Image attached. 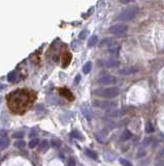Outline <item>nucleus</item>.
I'll use <instances>...</instances> for the list:
<instances>
[{
	"instance_id": "nucleus-1",
	"label": "nucleus",
	"mask_w": 164,
	"mask_h": 166,
	"mask_svg": "<svg viewBox=\"0 0 164 166\" xmlns=\"http://www.w3.org/2000/svg\"><path fill=\"white\" fill-rule=\"evenodd\" d=\"M138 14V8L137 6H131V8H127L124 12H122L120 15L118 16L117 20L122 21V22H128V21L133 20Z\"/></svg>"
},
{
	"instance_id": "nucleus-2",
	"label": "nucleus",
	"mask_w": 164,
	"mask_h": 166,
	"mask_svg": "<svg viewBox=\"0 0 164 166\" xmlns=\"http://www.w3.org/2000/svg\"><path fill=\"white\" fill-rule=\"evenodd\" d=\"M120 94V90L118 87H106V88H102V89H97L96 92H94V94L98 96V97H103V98H108V99H112V98H116L118 94Z\"/></svg>"
},
{
	"instance_id": "nucleus-3",
	"label": "nucleus",
	"mask_w": 164,
	"mask_h": 166,
	"mask_svg": "<svg viewBox=\"0 0 164 166\" xmlns=\"http://www.w3.org/2000/svg\"><path fill=\"white\" fill-rule=\"evenodd\" d=\"M92 105L96 108H100V109H110L113 107H116L117 104L110 101H102V100H94L92 102Z\"/></svg>"
},
{
	"instance_id": "nucleus-4",
	"label": "nucleus",
	"mask_w": 164,
	"mask_h": 166,
	"mask_svg": "<svg viewBox=\"0 0 164 166\" xmlns=\"http://www.w3.org/2000/svg\"><path fill=\"white\" fill-rule=\"evenodd\" d=\"M126 31H127V25L124 24H115L108 29V32L115 35H122Z\"/></svg>"
},
{
	"instance_id": "nucleus-5",
	"label": "nucleus",
	"mask_w": 164,
	"mask_h": 166,
	"mask_svg": "<svg viewBox=\"0 0 164 166\" xmlns=\"http://www.w3.org/2000/svg\"><path fill=\"white\" fill-rule=\"evenodd\" d=\"M138 72H140V68L136 65H128V67L118 70V74H120L121 76H129V75L136 74Z\"/></svg>"
},
{
	"instance_id": "nucleus-6",
	"label": "nucleus",
	"mask_w": 164,
	"mask_h": 166,
	"mask_svg": "<svg viewBox=\"0 0 164 166\" xmlns=\"http://www.w3.org/2000/svg\"><path fill=\"white\" fill-rule=\"evenodd\" d=\"M116 82H117V78L110 74L102 75V76L99 77V79H98V83L101 85H110L116 83Z\"/></svg>"
},
{
	"instance_id": "nucleus-7",
	"label": "nucleus",
	"mask_w": 164,
	"mask_h": 166,
	"mask_svg": "<svg viewBox=\"0 0 164 166\" xmlns=\"http://www.w3.org/2000/svg\"><path fill=\"white\" fill-rule=\"evenodd\" d=\"M105 65L108 68H116L118 65H120V61L115 58H110V59L105 60Z\"/></svg>"
},
{
	"instance_id": "nucleus-8",
	"label": "nucleus",
	"mask_w": 164,
	"mask_h": 166,
	"mask_svg": "<svg viewBox=\"0 0 164 166\" xmlns=\"http://www.w3.org/2000/svg\"><path fill=\"white\" fill-rule=\"evenodd\" d=\"M131 137H132V134H131V132H130L129 130H125V131L122 133V135H121L120 140H121V141H127V140H129Z\"/></svg>"
},
{
	"instance_id": "nucleus-9",
	"label": "nucleus",
	"mask_w": 164,
	"mask_h": 166,
	"mask_svg": "<svg viewBox=\"0 0 164 166\" xmlns=\"http://www.w3.org/2000/svg\"><path fill=\"white\" fill-rule=\"evenodd\" d=\"M120 52V46H112V47L108 48V53L110 55H114V56H118Z\"/></svg>"
},
{
	"instance_id": "nucleus-10",
	"label": "nucleus",
	"mask_w": 164,
	"mask_h": 166,
	"mask_svg": "<svg viewBox=\"0 0 164 166\" xmlns=\"http://www.w3.org/2000/svg\"><path fill=\"white\" fill-rule=\"evenodd\" d=\"M50 149V143L48 140H42L40 145H39V151L44 153V152H47L48 149Z\"/></svg>"
},
{
	"instance_id": "nucleus-11",
	"label": "nucleus",
	"mask_w": 164,
	"mask_h": 166,
	"mask_svg": "<svg viewBox=\"0 0 164 166\" xmlns=\"http://www.w3.org/2000/svg\"><path fill=\"white\" fill-rule=\"evenodd\" d=\"M10 145V140L6 137H2L0 139V149H4Z\"/></svg>"
},
{
	"instance_id": "nucleus-12",
	"label": "nucleus",
	"mask_w": 164,
	"mask_h": 166,
	"mask_svg": "<svg viewBox=\"0 0 164 166\" xmlns=\"http://www.w3.org/2000/svg\"><path fill=\"white\" fill-rule=\"evenodd\" d=\"M85 153L87 154V156L90 157V158H91V159H93V160H97V159H98V155L96 154V153H95L94 151H92V149H85Z\"/></svg>"
},
{
	"instance_id": "nucleus-13",
	"label": "nucleus",
	"mask_w": 164,
	"mask_h": 166,
	"mask_svg": "<svg viewBox=\"0 0 164 166\" xmlns=\"http://www.w3.org/2000/svg\"><path fill=\"white\" fill-rule=\"evenodd\" d=\"M98 42V37L97 35H92L88 41V47H94Z\"/></svg>"
},
{
	"instance_id": "nucleus-14",
	"label": "nucleus",
	"mask_w": 164,
	"mask_h": 166,
	"mask_svg": "<svg viewBox=\"0 0 164 166\" xmlns=\"http://www.w3.org/2000/svg\"><path fill=\"white\" fill-rule=\"evenodd\" d=\"M92 70V62L91 61H87L83 67V72L84 74H89Z\"/></svg>"
},
{
	"instance_id": "nucleus-15",
	"label": "nucleus",
	"mask_w": 164,
	"mask_h": 166,
	"mask_svg": "<svg viewBox=\"0 0 164 166\" xmlns=\"http://www.w3.org/2000/svg\"><path fill=\"white\" fill-rule=\"evenodd\" d=\"M82 111H83L84 115H85V117H86L88 121H90L91 117H92V113H91L90 111H89L88 109H87L86 106H82Z\"/></svg>"
},
{
	"instance_id": "nucleus-16",
	"label": "nucleus",
	"mask_w": 164,
	"mask_h": 166,
	"mask_svg": "<svg viewBox=\"0 0 164 166\" xmlns=\"http://www.w3.org/2000/svg\"><path fill=\"white\" fill-rule=\"evenodd\" d=\"M14 145H15V147H17V149H24L25 145H26V142H25L24 140H21V139H19V140H17V141L14 143Z\"/></svg>"
},
{
	"instance_id": "nucleus-17",
	"label": "nucleus",
	"mask_w": 164,
	"mask_h": 166,
	"mask_svg": "<svg viewBox=\"0 0 164 166\" xmlns=\"http://www.w3.org/2000/svg\"><path fill=\"white\" fill-rule=\"evenodd\" d=\"M71 136L76 139H78V140H83L84 139V136L81 134V132L76 131V130H74V131L71 132Z\"/></svg>"
},
{
	"instance_id": "nucleus-18",
	"label": "nucleus",
	"mask_w": 164,
	"mask_h": 166,
	"mask_svg": "<svg viewBox=\"0 0 164 166\" xmlns=\"http://www.w3.org/2000/svg\"><path fill=\"white\" fill-rule=\"evenodd\" d=\"M154 131H155V129H154L153 124L151 122H148L147 124H146V132H147V133H153Z\"/></svg>"
},
{
	"instance_id": "nucleus-19",
	"label": "nucleus",
	"mask_w": 164,
	"mask_h": 166,
	"mask_svg": "<svg viewBox=\"0 0 164 166\" xmlns=\"http://www.w3.org/2000/svg\"><path fill=\"white\" fill-rule=\"evenodd\" d=\"M51 145L54 147V149H59L61 146V141L58 140V139H53L51 141Z\"/></svg>"
},
{
	"instance_id": "nucleus-20",
	"label": "nucleus",
	"mask_w": 164,
	"mask_h": 166,
	"mask_svg": "<svg viewBox=\"0 0 164 166\" xmlns=\"http://www.w3.org/2000/svg\"><path fill=\"white\" fill-rule=\"evenodd\" d=\"M17 78V73L16 72H10V74L7 75V81L8 82H14Z\"/></svg>"
},
{
	"instance_id": "nucleus-21",
	"label": "nucleus",
	"mask_w": 164,
	"mask_h": 166,
	"mask_svg": "<svg viewBox=\"0 0 164 166\" xmlns=\"http://www.w3.org/2000/svg\"><path fill=\"white\" fill-rule=\"evenodd\" d=\"M39 143V139H37V138H34V139H32L31 141L29 142V147L30 149H34V147H36V145Z\"/></svg>"
},
{
	"instance_id": "nucleus-22",
	"label": "nucleus",
	"mask_w": 164,
	"mask_h": 166,
	"mask_svg": "<svg viewBox=\"0 0 164 166\" xmlns=\"http://www.w3.org/2000/svg\"><path fill=\"white\" fill-rule=\"evenodd\" d=\"M113 44V40L112 39H104L100 42V46H105V45H112Z\"/></svg>"
},
{
	"instance_id": "nucleus-23",
	"label": "nucleus",
	"mask_w": 164,
	"mask_h": 166,
	"mask_svg": "<svg viewBox=\"0 0 164 166\" xmlns=\"http://www.w3.org/2000/svg\"><path fill=\"white\" fill-rule=\"evenodd\" d=\"M12 137L14 138H18V139H21L24 137V132H16V133L12 134Z\"/></svg>"
},
{
	"instance_id": "nucleus-24",
	"label": "nucleus",
	"mask_w": 164,
	"mask_h": 166,
	"mask_svg": "<svg viewBox=\"0 0 164 166\" xmlns=\"http://www.w3.org/2000/svg\"><path fill=\"white\" fill-rule=\"evenodd\" d=\"M120 163L122 164L123 166H133L132 164L128 161V160H126V159H124V158H121L120 159Z\"/></svg>"
},
{
	"instance_id": "nucleus-25",
	"label": "nucleus",
	"mask_w": 164,
	"mask_h": 166,
	"mask_svg": "<svg viewBox=\"0 0 164 166\" xmlns=\"http://www.w3.org/2000/svg\"><path fill=\"white\" fill-rule=\"evenodd\" d=\"M67 166H76V160L73 158H69L67 162Z\"/></svg>"
},
{
	"instance_id": "nucleus-26",
	"label": "nucleus",
	"mask_w": 164,
	"mask_h": 166,
	"mask_svg": "<svg viewBox=\"0 0 164 166\" xmlns=\"http://www.w3.org/2000/svg\"><path fill=\"white\" fill-rule=\"evenodd\" d=\"M108 117H115V116H118V111L114 110V111H110L108 114H106Z\"/></svg>"
},
{
	"instance_id": "nucleus-27",
	"label": "nucleus",
	"mask_w": 164,
	"mask_h": 166,
	"mask_svg": "<svg viewBox=\"0 0 164 166\" xmlns=\"http://www.w3.org/2000/svg\"><path fill=\"white\" fill-rule=\"evenodd\" d=\"M87 34H88V31H87V30H84V31H82V32L80 33L78 37H80V39H85V37H87Z\"/></svg>"
},
{
	"instance_id": "nucleus-28",
	"label": "nucleus",
	"mask_w": 164,
	"mask_h": 166,
	"mask_svg": "<svg viewBox=\"0 0 164 166\" xmlns=\"http://www.w3.org/2000/svg\"><path fill=\"white\" fill-rule=\"evenodd\" d=\"M80 80H81V76H80V75H78V76H76V80H74V84H78Z\"/></svg>"
},
{
	"instance_id": "nucleus-29",
	"label": "nucleus",
	"mask_w": 164,
	"mask_h": 166,
	"mask_svg": "<svg viewBox=\"0 0 164 166\" xmlns=\"http://www.w3.org/2000/svg\"><path fill=\"white\" fill-rule=\"evenodd\" d=\"M6 133H7V132L5 131V130H2V131H0V136H4Z\"/></svg>"
},
{
	"instance_id": "nucleus-30",
	"label": "nucleus",
	"mask_w": 164,
	"mask_h": 166,
	"mask_svg": "<svg viewBox=\"0 0 164 166\" xmlns=\"http://www.w3.org/2000/svg\"><path fill=\"white\" fill-rule=\"evenodd\" d=\"M4 87V85H0V88H3Z\"/></svg>"
}]
</instances>
